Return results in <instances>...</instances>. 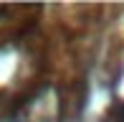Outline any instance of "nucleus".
<instances>
[{
  "instance_id": "nucleus-1",
  "label": "nucleus",
  "mask_w": 124,
  "mask_h": 122,
  "mask_svg": "<svg viewBox=\"0 0 124 122\" xmlns=\"http://www.w3.org/2000/svg\"><path fill=\"white\" fill-rule=\"evenodd\" d=\"M114 122H124V102L114 107Z\"/></svg>"
}]
</instances>
